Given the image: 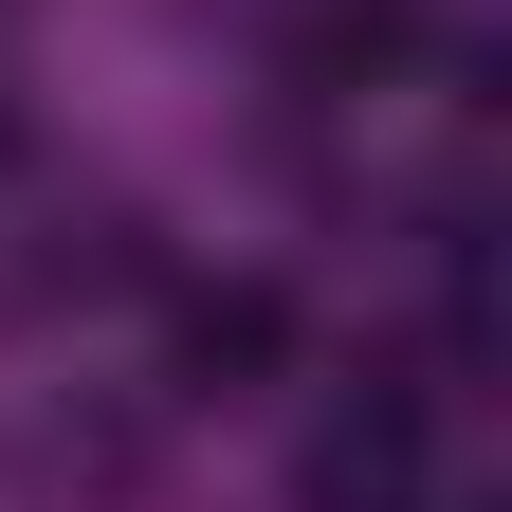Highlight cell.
Returning <instances> with one entry per match:
<instances>
[{
    "mask_svg": "<svg viewBox=\"0 0 512 512\" xmlns=\"http://www.w3.org/2000/svg\"><path fill=\"white\" fill-rule=\"evenodd\" d=\"M311 512H421V403H403V384L311 439Z\"/></svg>",
    "mask_w": 512,
    "mask_h": 512,
    "instance_id": "1",
    "label": "cell"
},
{
    "mask_svg": "<svg viewBox=\"0 0 512 512\" xmlns=\"http://www.w3.org/2000/svg\"><path fill=\"white\" fill-rule=\"evenodd\" d=\"M183 348H202V366H275V293H202Z\"/></svg>",
    "mask_w": 512,
    "mask_h": 512,
    "instance_id": "2",
    "label": "cell"
}]
</instances>
